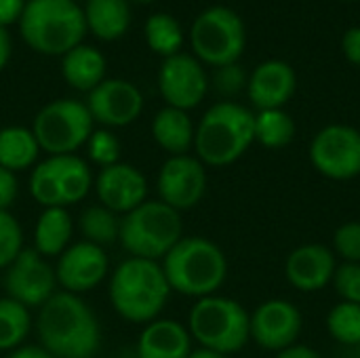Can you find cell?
<instances>
[{
  "instance_id": "d4e9b609",
  "label": "cell",
  "mask_w": 360,
  "mask_h": 358,
  "mask_svg": "<svg viewBox=\"0 0 360 358\" xmlns=\"http://www.w3.org/2000/svg\"><path fill=\"white\" fill-rule=\"evenodd\" d=\"M72 230H74V222L68 209L63 207L44 209L36 224L34 249L42 257H59L70 247Z\"/></svg>"
},
{
  "instance_id": "b9f144b4",
  "label": "cell",
  "mask_w": 360,
  "mask_h": 358,
  "mask_svg": "<svg viewBox=\"0 0 360 358\" xmlns=\"http://www.w3.org/2000/svg\"><path fill=\"white\" fill-rule=\"evenodd\" d=\"M8 358H53L42 346H21L17 350H13V354Z\"/></svg>"
},
{
  "instance_id": "44dd1931",
  "label": "cell",
  "mask_w": 360,
  "mask_h": 358,
  "mask_svg": "<svg viewBox=\"0 0 360 358\" xmlns=\"http://www.w3.org/2000/svg\"><path fill=\"white\" fill-rule=\"evenodd\" d=\"M192 352L190 331L171 319L152 321L139 335L137 357L139 358H188Z\"/></svg>"
},
{
  "instance_id": "3957f363",
  "label": "cell",
  "mask_w": 360,
  "mask_h": 358,
  "mask_svg": "<svg viewBox=\"0 0 360 358\" xmlns=\"http://www.w3.org/2000/svg\"><path fill=\"white\" fill-rule=\"evenodd\" d=\"M171 287L162 266L152 260L129 257L110 279V304L131 323H152L162 312Z\"/></svg>"
},
{
  "instance_id": "484cf974",
  "label": "cell",
  "mask_w": 360,
  "mask_h": 358,
  "mask_svg": "<svg viewBox=\"0 0 360 358\" xmlns=\"http://www.w3.org/2000/svg\"><path fill=\"white\" fill-rule=\"evenodd\" d=\"M40 146L25 127H4L0 129V167L8 171H25L38 160Z\"/></svg>"
},
{
  "instance_id": "8d00e7d4",
  "label": "cell",
  "mask_w": 360,
  "mask_h": 358,
  "mask_svg": "<svg viewBox=\"0 0 360 358\" xmlns=\"http://www.w3.org/2000/svg\"><path fill=\"white\" fill-rule=\"evenodd\" d=\"M19 194L17 175L4 167H0V211H8Z\"/></svg>"
},
{
  "instance_id": "7c38bea8",
  "label": "cell",
  "mask_w": 360,
  "mask_h": 358,
  "mask_svg": "<svg viewBox=\"0 0 360 358\" xmlns=\"http://www.w3.org/2000/svg\"><path fill=\"white\" fill-rule=\"evenodd\" d=\"M55 268L36 249H23L4 274V289L8 298L25 308L44 306L55 295Z\"/></svg>"
},
{
  "instance_id": "e0dca14e",
  "label": "cell",
  "mask_w": 360,
  "mask_h": 358,
  "mask_svg": "<svg viewBox=\"0 0 360 358\" xmlns=\"http://www.w3.org/2000/svg\"><path fill=\"white\" fill-rule=\"evenodd\" d=\"M108 255L103 247H97L93 243H76L70 245L57 260L55 276L57 283L74 295L93 291L108 274Z\"/></svg>"
},
{
  "instance_id": "7402d4cb",
  "label": "cell",
  "mask_w": 360,
  "mask_h": 358,
  "mask_svg": "<svg viewBox=\"0 0 360 358\" xmlns=\"http://www.w3.org/2000/svg\"><path fill=\"white\" fill-rule=\"evenodd\" d=\"M63 80L82 93H91L105 80V57L91 44H78L61 57Z\"/></svg>"
},
{
  "instance_id": "74e56055",
  "label": "cell",
  "mask_w": 360,
  "mask_h": 358,
  "mask_svg": "<svg viewBox=\"0 0 360 358\" xmlns=\"http://www.w3.org/2000/svg\"><path fill=\"white\" fill-rule=\"evenodd\" d=\"M342 51L346 59L360 68V25L350 27L342 38Z\"/></svg>"
},
{
  "instance_id": "836d02e7",
  "label": "cell",
  "mask_w": 360,
  "mask_h": 358,
  "mask_svg": "<svg viewBox=\"0 0 360 358\" xmlns=\"http://www.w3.org/2000/svg\"><path fill=\"white\" fill-rule=\"evenodd\" d=\"M333 249L344 262L360 264V222H346L335 230Z\"/></svg>"
},
{
  "instance_id": "4316f807",
  "label": "cell",
  "mask_w": 360,
  "mask_h": 358,
  "mask_svg": "<svg viewBox=\"0 0 360 358\" xmlns=\"http://www.w3.org/2000/svg\"><path fill=\"white\" fill-rule=\"evenodd\" d=\"M143 36L148 46L160 55V57H173L177 53H181V44H184V27L181 23L167 13H154L146 19V27H143Z\"/></svg>"
},
{
  "instance_id": "4fadbf2b",
  "label": "cell",
  "mask_w": 360,
  "mask_h": 358,
  "mask_svg": "<svg viewBox=\"0 0 360 358\" xmlns=\"http://www.w3.org/2000/svg\"><path fill=\"white\" fill-rule=\"evenodd\" d=\"M158 89L169 108L188 112L205 99L209 78L194 55L177 53L162 61L158 70Z\"/></svg>"
},
{
  "instance_id": "cb8c5ba5",
  "label": "cell",
  "mask_w": 360,
  "mask_h": 358,
  "mask_svg": "<svg viewBox=\"0 0 360 358\" xmlns=\"http://www.w3.org/2000/svg\"><path fill=\"white\" fill-rule=\"evenodd\" d=\"M196 127L188 112L177 108H162L152 120V137L154 141L169 152L171 156H184L194 146Z\"/></svg>"
},
{
  "instance_id": "9a60e30c",
  "label": "cell",
  "mask_w": 360,
  "mask_h": 358,
  "mask_svg": "<svg viewBox=\"0 0 360 358\" xmlns=\"http://www.w3.org/2000/svg\"><path fill=\"white\" fill-rule=\"evenodd\" d=\"M86 108L93 116V122H99L101 127L118 129L139 118L143 110V95L129 80L105 78L89 93Z\"/></svg>"
},
{
  "instance_id": "8992f818",
  "label": "cell",
  "mask_w": 360,
  "mask_h": 358,
  "mask_svg": "<svg viewBox=\"0 0 360 358\" xmlns=\"http://www.w3.org/2000/svg\"><path fill=\"white\" fill-rule=\"evenodd\" d=\"M181 238V213L162 200H146L120 219L118 241L131 257L158 262Z\"/></svg>"
},
{
  "instance_id": "ac0fdd59",
  "label": "cell",
  "mask_w": 360,
  "mask_h": 358,
  "mask_svg": "<svg viewBox=\"0 0 360 358\" xmlns=\"http://www.w3.org/2000/svg\"><path fill=\"white\" fill-rule=\"evenodd\" d=\"M95 192L105 209L114 211L116 215H127L148 200V179L137 167L116 162L99 171L95 179Z\"/></svg>"
},
{
  "instance_id": "f6af8a7d",
  "label": "cell",
  "mask_w": 360,
  "mask_h": 358,
  "mask_svg": "<svg viewBox=\"0 0 360 358\" xmlns=\"http://www.w3.org/2000/svg\"><path fill=\"white\" fill-rule=\"evenodd\" d=\"M346 2H356V0H346Z\"/></svg>"
},
{
  "instance_id": "4dcf8cb0",
  "label": "cell",
  "mask_w": 360,
  "mask_h": 358,
  "mask_svg": "<svg viewBox=\"0 0 360 358\" xmlns=\"http://www.w3.org/2000/svg\"><path fill=\"white\" fill-rule=\"evenodd\" d=\"M327 329L331 338L344 346L360 344V304L340 302L327 317Z\"/></svg>"
},
{
  "instance_id": "bcb514c9",
  "label": "cell",
  "mask_w": 360,
  "mask_h": 358,
  "mask_svg": "<svg viewBox=\"0 0 360 358\" xmlns=\"http://www.w3.org/2000/svg\"><path fill=\"white\" fill-rule=\"evenodd\" d=\"M74 2H80V0H74ZM84 2H86V0H84Z\"/></svg>"
},
{
  "instance_id": "6da1fadb",
  "label": "cell",
  "mask_w": 360,
  "mask_h": 358,
  "mask_svg": "<svg viewBox=\"0 0 360 358\" xmlns=\"http://www.w3.org/2000/svg\"><path fill=\"white\" fill-rule=\"evenodd\" d=\"M42 348L53 358H91L99 348L95 312L74 293H55L36 321Z\"/></svg>"
},
{
  "instance_id": "d6a6232c",
  "label": "cell",
  "mask_w": 360,
  "mask_h": 358,
  "mask_svg": "<svg viewBox=\"0 0 360 358\" xmlns=\"http://www.w3.org/2000/svg\"><path fill=\"white\" fill-rule=\"evenodd\" d=\"M86 150H89V158L101 169L120 162V141L110 129L93 131L86 141Z\"/></svg>"
},
{
  "instance_id": "f35d334b",
  "label": "cell",
  "mask_w": 360,
  "mask_h": 358,
  "mask_svg": "<svg viewBox=\"0 0 360 358\" xmlns=\"http://www.w3.org/2000/svg\"><path fill=\"white\" fill-rule=\"evenodd\" d=\"M25 2L27 0H0V25L6 27V25L19 23Z\"/></svg>"
},
{
  "instance_id": "277c9868",
  "label": "cell",
  "mask_w": 360,
  "mask_h": 358,
  "mask_svg": "<svg viewBox=\"0 0 360 358\" xmlns=\"http://www.w3.org/2000/svg\"><path fill=\"white\" fill-rule=\"evenodd\" d=\"M23 42L40 55H59L84 42L86 21L74 0H27L19 19Z\"/></svg>"
},
{
  "instance_id": "83f0119b",
  "label": "cell",
  "mask_w": 360,
  "mask_h": 358,
  "mask_svg": "<svg viewBox=\"0 0 360 358\" xmlns=\"http://www.w3.org/2000/svg\"><path fill=\"white\" fill-rule=\"evenodd\" d=\"M295 120L283 110H259L255 114V141L264 148L278 150L293 141Z\"/></svg>"
},
{
  "instance_id": "ffe728a7",
  "label": "cell",
  "mask_w": 360,
  "mask_h": 358,
  "mask_svg": "<svg viewBox=\"0 0 360 358\" xmlns=\"http://www.w3.org/2000/svg\"><path fill=\"white\" fill-rule=\"evenodd\" d=\"M335 255L325 245H302L293 249L285 264L287 281L302 293L325 289L335 274Z\"/></svg>"
},
{
  "instance_id": "30bf717a",
  "label": "cell",
  "mask_w": 360,
  "mask_h": 358,
  "mask_svg": "<svg viewBox=\"0 0 360 358\" xmlns=\"http://www.w3.org/2000/svg\"><path fill=\"white\" fill-rule=\"evenodd\" d=\"M93 186L89 165L76 154L49 156L30 175V194L44 209L80 203Z\"/></svg>"
},
{
  "instance_id": "60d3db41",
  "label": "cell",
  "mask_w": 360,
  "mask_h": 358,
  "mask_svg": "<svg viewBox=\"0 0 360 358\" xmlns=\"http://www.w3.org/2000/svg\"><path fill=\"white\" fill-rule=\"evenodd\" d=\"M11 51H13V42H11L8 30L0 25V72L6 68V63L11 59Z\"/></svg>"
},
{
  "instance_id": "d590c367",
  "label": "cell",
  "mask_w": 360,
  "mask_h": 358,
  "mask_svg": "<svg viewBox=\"0 0 360 358\" xmlns=\"http://www.w3.org/2000/svg\"><path fill=\"white\" fill-rule=\"evenodd\" d=\"M249 82V76L245 74V70L238 65V63H230V65H221V68H215V74H213V87L217 93L226 95V97H232L236 93H240Z\"/></svg>"
},
{
  "instance_id": "603a6c76",
  "label": "cell",
  "mask_w": 360,
  "mask_h": 358,
  "mask_svg": "<svg viewBox=\"0 0 360 358\" xmlns=\"http://www.w3.org/2000/svg\"><path fill=\"white\" fill-rule=\"evenodd\" d=\"M82 13L86 30L105 42L122 38L131 27L129 0H86Z\"/></svg>"
},
{
  "instance_id": "9c48e42d",
  "label": "cell",
  "mask_w": 360,
  "mask_h": 358,
  "mask_svg": "<svg viewBox=\"0 0 360 358\" xmlns=\"http://www.w3.org/2000/svg\"><path fill=\"white\" fill-rule=\"evenodd\" d=\"M93 116L84 101L55 99L46 103L34 118L32 133L40 150L51 156L74 154L93 133Z\"/></svg>"
},
{
  "instance_id": "8fae6325",
  "label": "cell",
  "mask_w": 360,
  "mask_h": 358,
  "mask_svg": "<svg viewBox=\"0 0 360 358\" xmlns=\"http://www.w3.org/2000/svg\"><path fill=\"white\" fill-rule=\"evenodd\" d=\"M310 162L321 175L335 181L359 177L360 131L348 124H329L321 129L310 143Z\"/></svg>"
},
{
  "instance_id": "ba28073f",
  "label": "cell",
  "mask_w": 360,
  "mask_h": 358,
  "mask_svg": "<svg viewBox=\"0 0 360 358\" xmlns=\"http://www.w3.org/2000/svg\"><path fill=\"white\" fill-rule=\"evenodd\" d=\"M190 42L200 63L213 68L236 63L247 44L245 23L230 6H209L194 19Z\"/></svg>"
},
{
  "instance_id": "f546056e",
  "label": "cell",
  "mask_w": 360,
  "mask_h": 358,
  "mask_svg": "<svg viewBox=\"0 0 360 358\" xmlns=\"http://www.w3.org/2000/svg\"><path fill=\"white\" fill-rule=\"evenodd\" d=\"M32 329L30 308L4 298L0 300V350H17Z\"/></svg>"
},
{
  "instance_id": "1f68e13d",
  "label": "cell",
  "mask_w": 360,
  "mask_h": 358,
  "mask_svg": "<svg viewBox=\"0 0 360 358\" xmlns=\"http://www.w3.org/2000/svg\"><path fill=\"white\" fill-rule=\"evenodd\" d=\"M23 251V232L11 211H0V268H8Z\"/></svg>"
},
{
  "instance_id": "d6986e66",
  "label": "cell",
  "mask_w": 360,
  "mask_h": 358,
  "mask_svg": "<svg viewBox=\"0 0 360 358\" xmlns=\"http://www.w3.org/2000/svg\"><path fill=\"white\" fill-rule=\"evenodd\" d=\"M297 89L295 70L283 59H268L259 63L247 82V93L257 110L283 108Z\"/></svg>"
},
{
  "instance_id": "ee69618b",
  "label": "cell",
  "mask_w": 360,
  "mask_h": 358,
  "mask_svg": "<svg viewBox=\"0 0 360 358\" xmlns=\"http://www.w3.org/2000/svg\"><path fill=\"white\" fill-rule=\"evenodd\" d=\"M129 2H139V4H146V2H154V0H129Z\"/></svg>"
},
{
  "instance_id": "7a4b0ae2",
  "label": "cell",
  "mask_w": 360,
  "mask_h": 358,
  "mask_svg": "<svg viewBox=\"0 0 360 358\" xmlns=\"http://www.w3.org/2000/svg\"><path fill=\"white\" fill-rule=\"evenodd\" d=\"M253 141L255 114L234 101H219L211 106L194 133L196 158L209 167L236 162Z\"/></svg>"
},
{
  "instance_id": "f1b7e54d",
  "label": "cell",
  "mask_w": 360,
  "mask_h": 358,
  "mask_svg": "<svg viewBox=\"0 0 360 358\" xmlns=\"http://www.w3.org/2000/svg\"><path fill=\"white\" fill-rule=\"evenodd\" d=\"M78 230L86 243L97 247H105L118 241L120 234V219L114 211L105 209L103 205L86 207L78 217Z\"/></svg>"
},
{
  "instance_id": "5b68a950",
  "label": "cell",
  "mask_w": 360,
  "mask_h": 358,
  "mask_svg": "<svg viewBox=\"0 0 360 358\" xmlns=\"http://www.w3.org/2000/svg\"><path fill=\"white\" fill-rule=\"evenodd\" d=\"M162 272L171 291L188 298H209L228 276L224 251L205 236H184L165 257Z\"/></svg>"
},
{
  "instance_id": "7bdbcfd3",
  "label": "cell",
  "mask_w": 360,
  "mask_h": 358,
  "mask_svg": "<svg viewBox=\"0 0 360 358\" xmlns=\"http://www.w3.org/2000/svg\"><path fill=\"white\" fill-rule=\"evenodd\" d=\"M188 358H226L219 352H213V350H207V348H198V350H192Z\"/></svg>"
},
{
  "instance_id": "2e32d148",
  "label": "cell",
  "mask_w": 360,
  "mask_h": 358,
  "mask_svg": "<svg viewBox=\"0 0 360 358\" xmlns=\"http://www.w3.org/2000/svg\"><path fill=\"white\" fill-rule=\"evenodd\" d=\"M249 333L257 346L281 352L297 342L302 333V314L287 300H268L251 314Z\"/></svg>"
},
{
  "instance_id": "e575fe53",
  "label": "cell",
  "mask_w": 360,
  "mask_h": 358,
  "mask_svg": "<svg viewBox=\"0 0 360 358\" xmlns=\"http://www.w3.org/2000/svg\"><path fill=\"white\" fill-rule=\"evenodd\" d=\"M331 283L335 285V291L342 302L360 304V264L344 262L340 268H335Z\"/></svg>"
},
{
  "instance_id": "52a82bcc",
  "label": "cell",
  "mask_w": 360,
  "mask_h": 358,
  "mask_svg": "<svg viewBox=\"0 0 360 358\" xmlns=\"http://www.w3.org/2000/svg\"><path fill=\"white\" fill-rule=\"evenodd\" d=\"M249 321L251 314L236 300L209 295L200 298L192 306L188 331L192 340L200 344V348L228 357L243 350L251 340Z\"/></svg>"
},
{
  "instance_id": "5bb4252c",
  "label": "cell",
  "mask_w": 360,
  "mask_h": 358,
  "mask_svg": "<svg viewBox=\"0 0 360 358\" xmlns=\"http://www.w3.org/2000/svg\"><path fill=\"white\" fill-rule=\"evenodd\" d=\"M158 196L165 205L175 211L194 209L207 190V171L205 165L194 156H169L156 179Z\"/></svg>"
},
{
  "instance_id": "ab89813d",
  "label": "cell",
  "mask_w": 360,
  "mask_h": 358,
  "mask_svg": "<svg viewBox=\"0 0 360 358\" xmlns=\"http://www.w3.org/2000/svg\"><path fill=\"white\" fill-rule=\"evenodd\" d=\"M276 358H323L316 350H312L310 346H302V344H293L285 350H281Z\"/></svg>"
}]
</instances>
